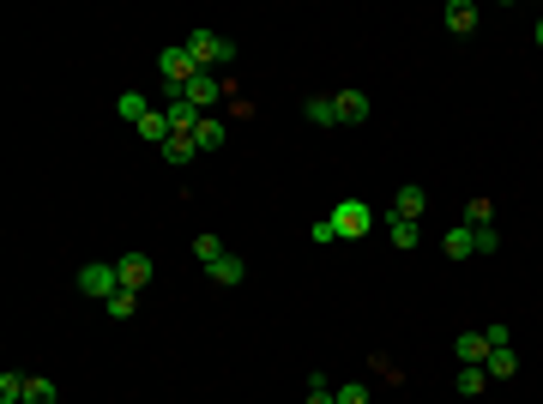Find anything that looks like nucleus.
Returning a JSON list of instances; mask_svg holds the SVG:
<instances>
[{
  "label": "nucleus",
  "mask_w": 543,
  "mask_h": 404,
  "mask_svg": "<svg viewBox=\"0 0 543 404\" xmlns=\"http://www.w3.org/2000/svg\"><path fill=\"white\" fill-rule=\"evenodd\" d=\"M181 49L194 55V67H200V73H205V67H236V55H241L230 37H212L205 24H200V31H187V42H181Z\"/></svg>",
  "instance_id": "1"
},
{
  "label": "nucleus",
  "mask_w": 543,
  "mask_h": 404,
  "mask_svg": "<svg viewBox=\"0 0 543 404\" xmlns=\"http://www.w3.org/2000/svg\"><path fill=\"white\" fill-rule=\"evenodd\" d=\"M73 283H79V296H91V302H109L121 290V260H85Z\"/></svg>",
  "instance_id": "2"
},
{
  "label": "nucleus",
  "mask_w": 543,
  "mask_h": 404,
  "mask_svg": "<svg viewBox=\"0 0 543 404\" xmlns=\"http://www.w3.org/2000/svg\"><path fill=\"white\" fill-rule=\"evenodd\" d=\"M332 229H339V242H357V236H368V229H375V205L339 200V205H332Z\"/></svg>",
  "instance_id": "3"
},
{
  "label": "nucleus",
  "mask_w": 543,
  "mask_h": 404,
  "mask_svg": "<svg viewBox=\"0 0 543 404\" xmlns=\"http://www.w3.org/2000/svg\"><path fill=\"white\" fill-rule=\"evenodd\" d=\"M181 97L194 103V109H200V115H212V109H218V103L230 97V85H223L218 73H194V79L181 85Z\"/></svg>",
  "instance_id": "4"
},
{
  "label": "nucleus",
  "mask_w": 543,
  "mask_h": 404,
  "mask_svg": "<svg viewBox=\"0 0 543 404\" xmlns=\"http://www.w3.org/2000/svg\"><path fill=\"white\" fill-rule=\"evenodd\" d=\"M158 73H163V85H169V91H181V85L194 79L200 67H194V55H187V49L176 42V49H163V55H158Z\"/></svg>",
  "instance_id": "5"
},
{
  "label": "nucleus",
  "mask_w": 543,
  "mask_h": 404,
  "mask_svg": "<svg viewBox=\"0 0 543 404\" xmlns=\"http://www.w3.org/2000/svg\"><path fill=\"white\" fill-rule=\"evenodd\" d=\"M151 272H158V260H151V254H121V290H145V283H151Z\"/></svg>",
  "instance_id": "6"
},
{
  "label": "nucleus",
  "mask_w": 543,
  "mask_h": 404,
  "mask_svg": "<svg viewBox=\"0 0 543 404\" xmlns=\"http://www.w3.org/2000/svg\"><path fill=\"white\" fill-rule=\"evenodd\" d=\"M205 278L218 283V290H236V283L248 278V260H241V254H223V260H212V265H205Z\"/></svg>",
  "instance_id": "7"
},
{
  "label": "nucleus",
  "mask_w": 543,
  "mask_h": 404,
  "mask_svg": "<svg viewBox=\"0 0 543 404\" xmlns=\"http://www.w3.org/2000/svg\"><path fill=\"white\" fill-rule=\"evenodd\" d=\"M453 356H459V368H483L489 363V338L483 332H459L453 338Z\"/></svg>",
  "instance_id": "8"
},
{
  "label": "nucleus",
  "mask_w": 543,
  "mask_h": 404,
  "mask_svg": "<svg viewBox=\"0 0 543 404\" xmlns=\"http://www.w3.org/2000/svg\"><path fill=\"white\" fill-rule=\"evenodd\" d=\"M422 211H429V193H422L417 182H404L399 193H393V218H411V223H417Z\"/></svg>",
  "instance_id": "9"
},
{
  "label": "nucleus",
  "mask_w": 543,
  "mask_h": 404,
  "mask_svg": "<svg viewBox=\"0 0 543 404\" xmlns=\"http://www.w3.org/2000/svg\"><path fill=\"white\" fill-rule=\"evenodd\" d=\"M332 103H339V121L344 127H362V121H368V91H332Z\"/></svg>",
  "instance_id": "10"
},
{
  "label": "nucleus",
  "mask_w": 543,
  "mask_h": 404,
  "mask_svg": "<svg viewBox=\"0 0 543 404\" xmlns=\"http://www.w3.org/2000/svg\"><path fill=\"white\" fill-rule=\"evenodd\" d=\"M163 115H169V127H176V133H194V127H200V109H194V103L181 97V91H169Z\"/></svg>",
  "instance_id": "11"
},
{
  "label": "nucleus",
  "mask_w": 543,
  "mask_h": 404,
  "mask_svg": "<svg viewBox=\"0 0 543 404\" xmlns=\"http://www.w3.org/2000/svg\"><path fill=\"white\" fill-rule=\"evenodd\" d=\"M441 254H447V260H471V254H477L471 223H453V229H447V236H441Z\"/></svg>",
  "instance_id": "12"
},
{
  "label": "nucleus",
  "mask_w": 543,
  "mask_h": 404,
  "mask_svg": "<svg viewBox=\"0 0 543 404\" xmlns=\"http://www.w3.org/2000/svg\"><path fill=\"white\" fill-rule=\"evenodd\" d=\"M477 6H471V0H447V31H453V37H471V31H477Z\"/></svg>",
  "instance_id": "13"
},
{
  "label": "nucleus",
  "mask_w": 543,
  "mask_h": 404,
  "mask_svg": "<svg viewBox=\"0 0 543 404\" xmlns=\"http://www.w3.org/2000/svg\"><path fill=\"white\" fill-rule=\"evenodd\" d=\"M223 139H230V127H223L218 115H200V127H194V151L205 157V151H218Z\"/></svg>",
  "instance_id": "14"
},
{
  "label": "nucleus",
  "mask_w": 543,
  "mask_h": 404,
  "mask_svg": "<svg viewBox=\"0 0 543 404\" xmlns=\"http://www.w3.org/2000/svg\"><path fill=\"white\" fill-rule=\"evenodd\" d=\"M115 115H121V121H133V127H140L145 115H151V97H145V91H121V97H115Z\"/></svg>",
  "instance_id": "15"
},
{
  "label": "nucleus",
  "mask_w": 543,
  "mask_h": 404,
  "mask_svg": "<svg viewBox=\"0 0 543 404\" xmlns=\"http://www.w3.org/2000/svg\"><path fill=\"white\" fill-rule=\"evenodd\" d=\"M386 236H393V247H399V254H411V247L422 242V229L411 218H393V211H386Z\"/></svg>",
  "instance_id": "16"
},
{
  "label": "nucleus",
  "mask_w": 543,
  "mask_h": 404,
  "mask_svg": "<svg viewBox=\"0 0 543 404\" xmlns=\"http://www.w3.org/2000/svg\"><path fill=\"white\" fill-rule=\"evenodd\" d=\"M169 133H176V127H169V115H163V109H151V115L140 121V139H145V145H158V151L169 145Z\"/></svg>",
  "instance_id": "17"
},
{
  "label": "nucleus",
  "mask_w": 543,
  "mask_h": 404,
  "mask_svg": "<svg viewBox=\"0 0 543 404\" xmlns=\"http://www.w3.org/2000/svg\"><path fill=\"white\" fill-rule=\"evenodd\" d=\"M489 381H513V374H520V356H513V344H507V350H489Z\"/></svg>",
  "instance_id": "18"
},
{
  "label": "nucleus",
  "mask_w": 543,
  "mask_h": 404,
  "mask_svg": "<svg viewBox=\"0 0 543 404\" xmlns=\"http://www.w3.org/2000/svg\"><path fill=\"white\" fill-rule=\"evenodd\" d=\"M302 115H308L314 127H339V103H332V97H308V103H302Z\"/></svg>",
  "instance_id": "19"
},
{
  "label": "nucleus",
  "mask_w": 543,
  "mask_h": 404,
  "mask_svg": "<svg viewBox=\"0 0 543 404\" xmlns=\"http://www.w3.org/2000/svg\"><path fill=\"white\" fill-rule=\"evenodd\" d=\"M103 308H109V320H133V314H140V290H115Z\"/></svg>",
  "instance_id": "20"
},
{
  "label": "nucleus",
  "mask_w": 543,
  "mask_h": 404,
  "mask_svg": "<svg viewBox=\"0 0 543 404\" xmlns=\"http://www.w3.org/2000/svg\"><path fill=\"white\" fill-rule=\"evenodd\" d=\"M24 392H31V374H0V404H24Z\"/></svg>",
  "instance_id": "21"
},
{
  "label": "nucleus",
  "mask_w": 543,
  "mask_h": 404,
  "mask_svg": "<svg viewBox=\"0 0 543 404\" xmlns=\"http://www.w3.org/2000/svg\"><path fill=\"white\" fill-rule=\"evenodd\" d=\"M459 399H483V386H489V368H459Z\"/></svg>",
  "instance_id": "22"
},
{
  "label": "nucleus",
  "mask_w": 543,
  "mask_h": 404,
  "mask_svg": "<svg viewBox=\"0 0 543 404\" xmlns=\"http://www.w3.org/2000/svg\"><path fill=\"white\" fill-rule=\"evenodd\" d=\"M163 157H169V163H194V157H200V151H194V133H169Z\"/></svg>",
  "instance_id": "23"
},
{
  "label": "nucleus",
  "mask_w": 543,
  "mask_h": 404,
  "mask_svg": "<svg viewBox=\"0 0 543 404\" xmlns=\"http://www.w3.org/2000/svg\"><path fill=\"white\" fill-rule=\"evenodd\" d=\"M223 254H230V247L218 242V236H194V260L200 265H212V260H223Z\"/></svg>",
  "instance_id": "24"
},
{
  "label": "nucleus",
  "mask_w": 543,
  "mask_h": 404,
  "mask_svg": "<svg viewBox=\"0 0 543 404\" xmlns=\"http://www.w3.org/2000/svg\"><path fill=\"white\" fill-rule=\"evenodd\" d=\"M60 392H55V381L49 374H31V392H24V404H55Z\"/></svg>",
  "instance_id": "25"
},
{
  "label": "nucleus",
  "mask_w": 543,
  "mask_h": 404,
  "mask_svg": "<svg viewBox=\"0 0 543 404\" xmlns=\"http://www.w3.org/2000/svg\"><path fill=\"white\" fill-rule=\"evenodd\" d=\"M465 223H471V229H483V223H495V205H489V200L477 193V200L465 205Z\"/></svg>",
  "instance_id": "26"
},
{
  "label": "nucleus",
  "mask_w": 543,
  "mask_h": 404,
  "mask_svg": "<svg viewBox=\"0 0 543 404\" xmlns=\"http://www.w3.org/2000/svg\"><path fill=\"white\" fill-rule=\"evenodd\" d=\"M308 242H314V247H332V242H339L332 218H314V223H308Z\"/></svg>",
  "instance_id": "27"
},
{
  "label": "nucleus",
  "mask_w": 543,
  "mask_h": 404,
  "mask_svg": "<svg viewBox=\"0 0 543 404\" xmlns=\"http://www.w3.org/2000/svg\"><path fill=\"white\" fill-rule=\"evenodd\" d=\"M332 399H339V404H368V386H362V381H344Z\"/></svg>",
  "instance_id": "28"
},
{
  "label": "nucleus",
  "mask_w": 543,
  "mask_h": 404,
  "mask_svg": "<svg viewBox=\"0 0 543 404\" xmlns=\"http://www.w3.org/2000/svg\"><path fill=\"white\" fill-rule=\"evenodd\" d=\"M471 236H477V254H495V247H502V229H495V223H483Z\"/></svg>",
  "instance_id": "29"
},
{
  "label": "nucleus",
  "mask_w": 543,
  "mask_h": 404,
  "mask_svg": "<svg viewBox=\"0 0 543 404\" xmlns=\"http://www.w3.org/2000/svg\"><path fill=\"white\" fill-rule=\"evenodd\" d=\"M483 338H489V350H507V344H513V332L495 320V326H483Z\"/></svg>",
  "instance_id": "30"
},
{
  "label": "nucleus",
  "mask_w": 543,
  "mask_h": 404,
  "mask_svg": "<svg viewBox=\"0 0 543 404\" xmlns=\"http://www.w3.org/2000/svg\"><path fill=\"white\" fill-rule=\"evenodd\" d=\"M531 37H538V49H543V19H538V31H531Z\"/></svg>",
  "instance_id": "31"
}]
</instances>
